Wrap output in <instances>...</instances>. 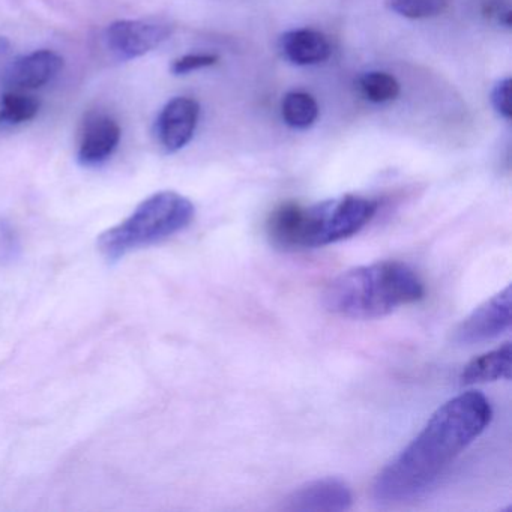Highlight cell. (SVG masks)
<instances>
[{
    "instance_id": "obj_1",
    "label": "cell",
    "mask_w": 512,
    "mask_h": 512,
    "mask_svg": "<svg viewBox=\"0 0 512 512\" xmlns=\"http://www.w3.org/2000/svg\"><path fill=\"white\" fill-rule=\"evenodd\" d=\"M493 409L478 391L443 403L418 436L392 458L374 479V499L400 505L427 493L440 476L490 425Z\"/></svg>"
},
{
    "instance_id": "obj_2",
    "label": "cell",
    "mask_w": 512,
    "mask_h": 512,
    "mask_svg": "<svg viewBox=\"0 0 512 512\" xmlns=\"http://www.w3.org/2000/svg\"><path fill=\"white\" fill-rule=\"evenodd\" d=\"M424 295V283L409 265L385 260L356 266L335 277L323 293V305L335 316L370 320L415 304Z\"/></svg>"
},
{
    "instance_id": "obj_3",
    "label": "cell",
    "mask_w": 512,
    "mask_h": 512,
    "mask_svg": "<svg viewBox=\"0 0 512 512\" xmlns=\"http://www.w3.org/2000/svg\"><path fill=\"white\" fill-rule=\"evenodd\" d=\"M377 208L374 200L353 194L310 206L283 203L268 218L266 232L281 250H313L358 235Z\"/></svg>"
},
{
    "instance_id": "obj_4",
    "label": "cell",
    "mask_w": 512,
    "mask_h": 512,
    "mask_svg": "<svg viewBox=\"0 0 512 512\" xmlns=\"http://www.w3.org/2000/svg\"><path fill=\"white\" fill-rule=\"evenodd\" d=\"M196 215L193 202L175 191H161L137 206L124 223L100 236L98 247L109 260L164 241L187 229Z\"/></svg>"
},
{
    "instance_id": "obj_5",
    "label": "cell",
    "mask_w": 512,
    "mask_h": 512,
    "mask_svg": "<svg viewBox=\"0 0 512 512\" xmlns=\"http://www.w3.org/2000/svg\"><path fill=\"white\" fill-rule=\"evenodd\" d=\"M511 328V286H506L469 314L452 334L457 346L487 343Z\"/></svg>"
},
{
    "instance_id": "obj_6",
    "label": "cell",
    "mask_w": 512,
    "mask_h": 512,
    "mask_svg": "<svg viewBox=\"0 0 512 512\" xmlns=\"http://www.w3.org/2000/svg\"><path fill=\"white\" fill-rule=\"evenodd\" d=\"M173 26L157 20H119L107 28L109 49L122 61L142 58L173 34Z\"/></svg>"
},
{
    "instance_id": "obj_7",
    "label": "cell",
    "mask_w": 512,
    "mask_h": 512,
    "mask_svg": "<svg viewBox=\"0 0 512 512\" xmlns=\"http://www.w3.org/2000/svg\"><path fill=\"white\" fill-rule=\"evenodd\" d=\"M353 494L349 485L338 478H323L296 488L284 500V511L341 512L352 508Z\"/></svg>"
},
{
    "instance_id": "obj_8",
    "label": "cell",
    "mask_w": 512,
    "mask_h": 512,
    "mask_svg": "<svg viewBox=\"0 0 512 512\" xmlns=\"http://www.w3.org/2000/svg\"><path fill=\"white\" fill-rule=\"evenodd\" d=\"M199 118L200 106L193 98L176 97L164 106L158 116L157 136L167 154H175L191 142Z\"/></svg>"
},
{
    "instance_id": "obj_9",
    "label": "cell",
    "mask_w": 512,
    "mask_h": 512,
    "mask_svg": "<svg viewBox=\"0 0 512 512\" xmlns=\"http://www.w3.org/2000/svg\"><path fill=\"white\" fill-rule=\"evenodd\" d=\"M121 127L107 115H91L85 122L79 146L82 166H100L112 157L121 142Z\"/></svg>"
},
{
    "instance_id": "obj_10",
    "label": "cell",
    "mask_w": 512,
    "mask_h": 512,
    "mask_svg": "<svg viewBox=\"0 0 512 512\" xmlns=\"http://www.w3.org/2000/svg\"><path fill=\"white\" fill-rule=\"evenodd\" d=\"M64 68V59L52 50H38L16 59L8 67L5 80L17 89H38L52 82Z\"/></svg>"
},
{
    "instance_id": "obj_11",
    "label": "cell",
    "mask_w": 512,
    "mask_h": 512,
    "mask_svg": "<svg viewBox=\"0 0 512 512\" xmlns=\"http://www.w3.org/2000/svg\"><path fill=\"white\" fill-rule=\"evenodd\" d=\"M280 49L284 58L298 67L322 64L332 53L331 43L322 32L314 29H295L281 37Z\"/></svg>"
},
{
    "instance_id": "obj_12",
    "label": "cell",
    "mask_w": 512,
    "mask_h": 512,
    "mask_svg": "<svg viewBox=\"0 0 512 512\" xmlns=\"http://www.w3.org/2000/svg\"><path fill=\"white\" fill-rule=\"evenodd\" d=\"M511 343H505L491 352L484 353L472 359L460 374L461 385H476V383L496 382V380L511 379L512 370Z\"/></svg>"
},
{
    "instance_id": "obj_13",
    "label": "cell",
    "mask_w": 512,
    "mask_h": 512,
    "mask_svg": "<svg viewBox=\"0 0 512 512\" xmlns=\"http://www.w3.org/2000/svg\"><path fill=\"white\" fill-rule=\"evenodd\" d=\"M281 116L290 128L307 130L319 118V104L307 92H289L281 103Z\"/></svg>"
},
{
    "instance_id": "obj_14",
    "label": "cell",
    "mask_w": 512,
    "mask_h": 512,
    "mask_svg": "<svg viewBox=\"0 0 512 512\" xmlns=\"http://www.w3.org/2000/svg\"><path fill=\"white\" fill-rule=\"evenodd\" d=\"M358 86L362 97L374 104L389 103L400 95V83L391 74L382 71L365 73L359 79Z\"/></svg>"
},
{
    "instance_id": "obj_15",
    "label": "cell",
    "mask_w": 512,
    "mask_h": 512,
    "mask_svg": "<svg viewBox=\"0 0 512 512\" xmlns=\"http://www.w3.org/2000/svg\"><path fill=\"white\" fill-rule=\"evenodd\" d=\"M40 107V101L31 95L7 94L2 100V107H0V124H25L38 115Z\"/></svg>"
},
{
    "instance_id": "obj_16",
    "label": "cell",
    "mask_w": 512,
    "mask_h": 512,
    "mask_svg": "<svg viewBox=\"0 0 512 512\" xmlns=\"http://www.w3.org/2000/svg\"><path fill=\"white\" fill-rule=\"evenodd\" d=\"M389 10L409 20L433 19L448 8L449 0H386Z\"/></svg>"
},
{
    "instance_id": "obj_17",
    "label": "cell",
    "mask_w": 512,
    "mask_h": 512,
    "mask_svg": "<svg viewBox=\"0 0 512 512\" xmlns=\"http://www.w3.org/2000/svg\"><path fill=\"white\" fill-rule=\"evenodd\" d=\"M218 61H220V58L217 55H212V53H194V55H185L182 58L175 59L170 71L175 76H187V74L194 73V71L214 67Z\"/></svg>"
},
{
    "instance_id": "obj_18",
    "label": "cell",
    "mask_w": 512,
    "mask_h": 512,
    "mask_svg": "<svg viewBox=\"0 0 512 512\" xmlns=\"http://www.w3.org/2000/svg\"><path fill=\"white\" fill-rule=\"evenodd\" d=\"M491 104H493L494 110H496L503 119L509 121V119L512 118L511 79H509V77L496 83L493 91H491Z\"/></svg>"
}]
</instances>
